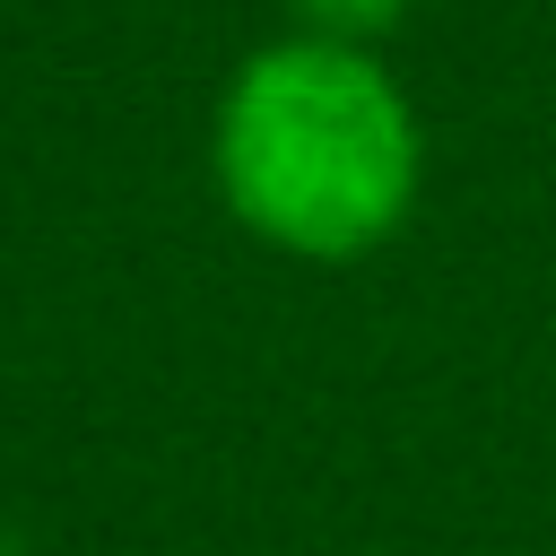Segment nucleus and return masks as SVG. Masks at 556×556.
Listing matches in <instances>:
<instances>
[{
    "label": "nucleus",
    "mask_w": 556,
    "mask_h": 556,
    "mask_svg": "<svg viewBox=\"0 0 556 556\" xmlns=\"http://www.w3.org/2000/svg\"><path fill=\"white\" fill-rule=\"evenodd\" d=\"M208 174L252 243L287 261H365L408 226L426 139L365 43L287 35L226 78Z\"/></svg>",
    "instance_id": "1"
},
{
    "label": "nucleus",
    "mask_w": 556,
    "mask_h": 556,
    "mask_svg": "<svg viewBox=\"0 0 556 556\" xmlns=\"http://www.w3.org/2000/svg\"><path fill=\"white\" fill-rule=\"evenodd\" d=\"M304 35H330V43H365V35H391L408 17V0H295Z\"/></svg>",
    "instance_id": "2"
},
{
    "label": "nucleus",
    "mask_w": 556,
    "mask_h": 556,
    "mask_svg": "<svg viewBox=\"0 0 556 556\" xmlns=\"http://www.w3.org/2000/svg\"><path fill=\"white\" fill-rule=\"evenodd\" d=\"M0 556H35V547H26V539H17L9 521H0Z\"/></svg>",
    "instance_id": "3"
}]
</instances>
